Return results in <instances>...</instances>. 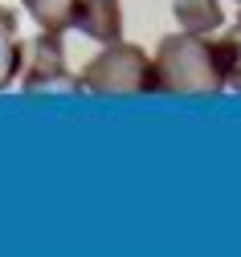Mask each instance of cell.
<instances>
[{"mask_svg": "<svg viewBox=\"0 0 241 257\" xmlns=\"http://www.w3.org/2000/svg\"><path fill=\"white\" fill-rule=\"evenodd\" d=\"M172 13H176V25L188 33H217L225 25L221 0H172Z\"/></svg>", "mask_w": 241, "mask_h": 257, "instance_id": "obj_5", "label": "cell"}, {"mask_svg": "<svg viewBox=\"0 0 241 257\" xmlns=\"http://www.w3.org/2000/svg\"><path fill=\"white\" fill-rule=\"evenodd\" d=\"M237 5H241V0H237Z\"/></svg>", "mask_w": 241, "mask_h": 257, "instance_id": "obj_10", "label": "cell"}, {"mask_svg": "<svg viewBox=\"0 0 241 257\" xmlns=\"http://www.w3.org/2000/svg\"><path fill=\"white\" fill-rule=\"evenodd\" d=\"M25 41L17 37V17L9 9H0V90L13 86V78L25 70Z\"/></svg>", "mask_w": 241, "mask_h": 257, "instance_id": "obj_6", "label": "cell"}, {"mask_svg": "<svg viewBox=\"0 0 241 257\" xmlns=\"http://www.w3.org/2000/svg\"><path fill=\"white\" fill-rule=\"evenodd\" d=\"M155 90L164 94H221L241 66L233 33H172L155 45Z\"/></svg>", "mask_w": 241, "mask_h": 257, "instance_id": "obj_1", "label": "cell"}, {"mask_svg": "<svg viewBox=\"0 0 241 257\" xmlns=\"http://www.w3.org/2000/svg\"><path fill=\"white\" fill-rule=\"evenodd\" d=\"M229 33H233V37L241 41V13H237V21H233V29H229Z\"/></svg>", "mask_w": 241, "mask_h": 257, "instance_id": "obj_9", "label": "cell"}, {"mask_svg": "<svg viewBox=\"0 0 241 257\" xmlns=\"http://www.w3.org/2000/svg\"><path fill=\"white\" fill-rule=\"evenodd\" d=\"M29 57H25V74H21V86L25 90H49V86H74L78 90V74L65 70V49H61V33H41L33 37L29 45Z\"/></svg>", "mask_w": 241, "mask_h": 257, "instance_id": "obj_3", "label": "cell"}, {"mask_svg": "<svg viewBox=\"0 0 241 257\" xmlns=\"http://www.w3.org/2000/svg\"><path fill=\"white\" fill-rule=\"evenodd\" d=\"M229 86H233V90H241V66L233 70V78H229Z\"/></svg>", "mask_w": 241, "mask_h": 257, "instance_id": "obj_8", "label": "cell"}, {"mask_svg": "<svg viewBox=\"0 0 241 257\" xmlns=\"http://www.w3.org/2000/svg\"><path fill=\"white\" fill-rule=\"evenodd\" d=\"M78 90L90 94H155V61L127 41H111L78 74Z\"/></svg>", "mask_w": 241, "mask_h": 257, "instance_id": "obj_2", "label": "cell"}, {"mask_svg": "<svg viewBox=\"0 0 241 257\" xmlns=\"http://www.w3.org/2000/svg\"><path fill=\"white\" fill-rule=\"evenodd\" d=\"M74 29H82L86 37H94L102 45L123 41V9H119V0H82L78 17H74Z\"/></svg>", "mask_w": 241, "mask_h": 257, "instance_id": "obj_4", "label": "cell"}, {"mask_svg": "<svg viewBox=\"0 0 241 257\" xmlns=\"http://www.w3.org/2000/svg\"><path fill=\"white\" fill-rule=\"evenodd\" d=\"M21 5L29 9V17L45 33H65V29H74V17H78L82 0H21Z\"/></svg>", "mask_w": 241, "mask_h": 257, "instance_id": "obj_7", "label": "cell"}]
</instances>
